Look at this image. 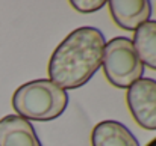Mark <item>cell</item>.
<instances>
[{
  "mask_svg": "<svg viewBox=\"0 0 156 146\" xmlns=\"http://www.w3.org/2000/svg\"><path fill=\"white\" fill-rule=\"evenodd\" d=\"M132 44L141 62L156 69V21H146L141 24L135 30Z\"/></svg>",
  "mask_w": 156,
  "mask_h": 146,
  "instance_id": "cell-8",
  "label": "cell"
},
{
  "mask_svg": "<svg viewBox=\"0 0 156 146\" xmlns=\"http://www.w3.org/2000/svg\"><path fill=\"white\" fill-rule=\"evenodd\" d=\"M70 5L79 12L90 14V12H96L102 9L106 5V2L105 0H71Z\"/></svg>",
  "mask_w": 156,
  "mask_h": 146,
  "instance_id": "cell-9",
  "label": "cell"
},
{
  "mask_svg": "<svg viewBox=\"0 0 156 146\" xmlns=\"http://www.w3.org/2000/svg\"><path fill=\"white\" fill-rule=\"evenodd\" d=\"M126 99L136 124L146 130H156V80L140 78L129 88Z\"/></svg>",
  "mask_w": 156,
  "mask_h": 146,
  "instance_id": "cell-4",
  "label": "cell"
},
{
  "mask_svg": "<svg viewBox=\"0 0 156 146\" xmlns=\"http://www.w3.org/2000/svg\"><path fill=\"white\" fill-rule=\"evenodd\" d=\"M103 71L109 83L126 89L138 81L144 74V63L138 57L129 38H114L103 50Z\"/></svg>",
  "mask_w": 156,
  "mask_h": 146,
  "instance_id": "cell-3",
  "label": "cell"
},
{
  "mask_svg": "<svg viewBox=\"0 0 156 146\" xmlns=\"http://www.w3.org/2000/svg\"><path fill=\"white\" fill-rule=\"evenodd\" d=\"M0 146H41L29 121L17 114L0 119Z\"/></svg>",
  "mask_w": 156,
  "mask_h": 146,
  "instance_id": "cell-6",
  "label": "cell"
},
{
  "mask_svg": "<svg viewBox=\"0 0 156 146\" xmlns=\"http://www.w3.org/2000/svg\"><path fill=\"white\" fill-rule=\"evenodd\" d=\"M108 5L114 21L126 30H136L152 14L150 2L147 0H111Z\"/></svg>",
  "mask_w": 156,
  "mask_h": 146,
  "instance_id": "cell-5",
  "label": "cell"
},
{
  "mask_svg": "<svg viewBox=\"0 0 156 146\" xmlns=\"http://www.w3.org/2000/svg\"><path fill=\"white\" fill-rule=\"evenodd\" d=\"M93 146H140L133 134L117 121H103L97 124L91 134Z\"/></svg>",
  "mask_w": 156,
  "mask_h": 146,
  "instance_id": "cell-7",
  "label": "cell"
},
{
  "mask_svg": "<svg viewBox=\"0 0 156 146\" xmlns=\"http://www.w3.org/2000/svg\"><path fill=\"white\" fill-rule=\"evenodd\" d=\"M105 36L96 27L73 30L53 51L49 62L50 81L61 89L83 86L100 68Z\"/></svg>",
  "mask_w": 156,
  "mask_h": 146,
  "instance_id": "cell-1",
  "label": "cell"
},
{
  "mask_svg": "<svg viewBox=\"0 0 156 146\" xmlns=\"http://www.w3.org/2000/svg\"><path fill=\"white\" fill-rule=\"evenodd\" d=\"M67 104L68 94L44 78L21 85L12 97V107L18 116L40 122L59 118Z\"/></svg>",
  "mask_w": 156,
  "mask_h": 146,
  "instance_id": "cell-2",
  "label": "cell"
}]
</instances>
